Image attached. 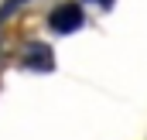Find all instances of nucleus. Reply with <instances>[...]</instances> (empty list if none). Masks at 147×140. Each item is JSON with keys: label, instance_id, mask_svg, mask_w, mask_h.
I'll return each instance as SVG.
<instances>
[{"label": "nucleus", "instance_id": "obj_1", "mask_svg": "<svg viewBox=\"0 0 147 140\" xmlns=\"http://www.w3.org/2000/svg\"><path fill=\"white\" fill-rule=\"evenodd\" d=\"M82 24H86V14H82L79 3H62V7H55L51 17H48V28H51L55 34H72Z\"/></svg>", "mask_w": 147, "mask_h": 140}, {"label": "nucleus", "instance_id": "obj_2", "mask_svg": "<svg viewBox=\"0 0 147 140\" xmlns=\"http://www.w3.org/2000/svg\"><path fill=\"white\" fill-rule=\"evenodd\" d=\"M21 65H24V69H34V72H51L55 69V55H51L48 44L31 41V44H24V51H21Z\"/></svg>", "mask_w": 147, "mask_h": 140}, {"label": "nucleus", "instance_id": "obj_3", "mask_svg": "<svg viewBox=\"0 0 147 140\" xmlns=\"http://www.w3.org/2000/svg\"><path fill=\"white\" fill-rule=\"evenodd\" d=\"M96 3H110V0H96Z\"/></svg>", "mask_w": 147, "mask_h": 140}]
</instances>
